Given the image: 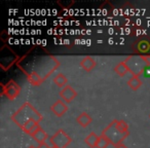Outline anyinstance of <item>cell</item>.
<instances>
[{"label": "cell", "mask_w": 150, "mask_h": 148, "mask_svg": "<svg viewBox=\"0 0 150 148\" xmlns=\"http://www.w3.org/2000/svg\"><path fill=\"white\" fill-rule=\"evenodd\" d=\"M11 119L16 125L23 129L24 125L31 120H35L36 123H39L42 120V116L30 103H24L19 110L13 113Z\"/></svg>", "instance_id": "6da1fadb"}, {"label": "cell", "mask_w": 150, "mask_h": 148, "mask_svg": "<svg viewBox=\"0 0 150 148\" xmlns=\"http://www.w3.org/2000/svg\"><path fill=\"white\" fill-rule=\"evenodd\" d=\"M117 121L118 120H113L111 123H109V125L106 127V129L103 131L102 135L104 137H106L107 139L109 140L112 145L116 146L118 144L122 143V141L125 139V138L129 136V133H123L117 127Z\"/></svg>", "instance_id": "7a4b0ae2"}, {"label": "cell", "mask_w": 150, "mask_h": 148, "mask_svg": "<svg viewBox=\"0 0 150 148\" xmlns=\"http://www.w3.org/2000/svg\"><path fill=\"white\" fill-rule=\"evenodd\" d=\"M125 62L127 63L129 72L133 74V76H140L145 67L148 65L147 58L142 56H131L127 58Z\"/></svg>", "instance_id": "3957f363"}, {"label": "cell", "mask_w": 150, "mask_h": 148, "mask_svg": "<svg viewBox=\"0 0 150 148\" xmlns=\"http://www.w3.org/2000/svg\"><path fill=\"white\" fill-rule=\"evenodd\" d=\"M71 138L62 129L58 130L56 134L50 137V143L54 148H66L71 143Z\"/></svg>", "instance_id": "277c9868"}, {"label": "cell", "mask_w": 150, "mask_h": 148, "mask_svg": "<svg viewBox=\"0 0 150 148\" xmlns=\"http://www.w3.org/2000/svg\"><path fill=\"white\" fill-rule=\"evenodd\" d=\"M21 93V88L20 86L15 82L13 80H11L3 86V94L9 99V100H15Z\"/></svg>", "instance_id": "5b68a950"}, {"label": "cell", "mask_w": 150, "mask_h": 148, "mask_svg": "<svg viewBox=\"0 0 150 148\" xmlns=\"http://www.w3.org/2000/svg\"><path fill=\"white\" fill-rule=\"evenodd\" d=\"M60 97L65 101L66 103H70L77 97V92L70 86H66L61 90Z\"/></svg>", "instance_id": "8992f818"}, {"label": "cell", "mask_w": 150, "mask_h": 148, "mask_svg": "<svg viewBox=\"0 0 150 148\" xmlns=\"http://www.w3.org/2000/svg\"><path fill=\"white\" fill-rule=\"evenodd\" d=\"M50 110L52 111V113H54L56 116L61 117L67 112V110H68V107H67L66 103L63 102L62 100H58L57 102H54V104L52 105V107H50Z\"/></svg>", "instance_id": "52a82bcc"}, {"label": "cell", "mask_w": 150, "mask_h": 148, "mask_svg": "<svg viewBox=\"0 0 150 148\" xmlns=\"http://www.w3.org/2000/svg\"><path fill=\"white\" fill-rule=\"evenodd\" d=\"M92 120L93 119H92V117H91V115H88L86 112L80 113V114L77 116V118H76L77 123L82 127H86L91 123H92Z\"/></svg>", "instance_id": "ba28073f"}, {"label": "cell", "mask_w": 150, "mask_h": 148, "mask_svg": "<svg viewBox=\"0 0 150 148\" xmlns=\"http://www.w3.org/2000/svg\"><path fill=\"white\" fill-rule=\"evenodd\" d=\"M80 66L82 69H84L86 71H92L93 69L96 67V62L93 58L91 57H86L84 59H82V61L80 62Z\"/></svg>", "instance_id": "9c48e42d"}, {"label": "cell", "mask_w": 150, "mask_h": 148, "mask_svg": "<svg viewBox=\"0 0 150 148\" xmlns=\"http://www.w3.org/2000/svg\"><path fill=\"white\" fill-rule=\"evenodd\" d=\"M27 78H28V81H29L32 86H37L42 84V78L40 77V75L36 71H32L29 74H27Z\"/></svg>", "instance_id": "30bf717a"}, {"label": "cell", "mask_w": 150, "mask_h": 148, "mask_svg": "<svg viewBox=\"0 0 150 148\" xmlns=\"http://www.w3.org/2000/svg\"><path fill=\"white\" fill-rule=\"evenodd\" d=\"M99 139H100V137L97 136L96 133H91L90 135L84 139V142H86V145L90 146L91 148H96L97 144H98V142H99Z\"/></svg>", "instance_id": "8fae6325"}, {"label": "cell", "mask_w": 150, "mask_h": 148, "mask_svg": "<svg viewBox=\"0 0 150 148\" xmlns=\"http://www.w3.org/2000/svg\"><path fill=\"white\" fill-rule=\"evenodd\" d=\"M114 71L116 72V74H118L119 76L123 77V76H125L129 70V67H127V63H125V61H123V62L118 63V64H117L116 66H115Z\"/></svg>", "instance_id": "7c38bea8"}, {"label": "cell", "mask_w": 150, "mask_h": 148, "mask_svg": "<svg viewBox=\"0 0 150 148\" xmlns=\"http://www.w3.org/2000/svg\"><path fill=\"white\" fill-rule=\"evenodd\" d=\"M32 137H33V139L35 140L36 142H38L39 144H42V143H45L46 139H47V134L44 132L43 129L40 127Z\"/></svg>", "instance_id": "4fadbf2b"}, {"label": "cell", "mask_w": 150, "mask_h": 148, "mask_svg": "<svg viewBox=\"0 0 150 148\" xmlns=\"http://www.w3.org/2000/svg\"><path fill=\"white\" fill-rule=\"evenodd\" d=\"M127 84L133 91H137L142 86V81L139 76H132L129 79V81H127Z\"/></svg>", "instance_id": "5bb4252c"}, {"label": "cell", "mask_w": 150, "mask_h": 148, "mask_svg": "<svg viewBox=\"0 0 150 148\" xmlns=\"http://www.w3.org/2000/svg\"><path fill=\"white\" fill-rule=\"evenodd\" d=\"M67 81H68V79H67L66 76H65L64 74H62V73L56 75V77L54 78V82L59 88H64V86H66Z\"/></svg>", "instance_id": "9a60e30c"}, {"label": "cell", "mask_w": 150, "mask_h": 148, "mask_svg": "<svg viewBox=\"0 0 150 148\" xmlns=\"http://www.w3.org/2000/svg\"><path fill=\"white\" fill-rule=\"evenodd\" d=\"M136 45L138 46L137 50H139L140 52H146L150 50V43L146 40H142V41H139Z\"/></svg>", "instance_id": "2e32d148"}, {"label": "cell", "mask_w": 150, "mask_h": 148, "mask_svg": "<svg viewBox=\"0 0 150 148\" xmlns=\"http://www.w3.org/2000/svg\"><path fill=\"white\" fill-rule=\"evenodd\" d=\"M110 142H109V140L107 139L106 137H104L103 135L100 136V139H99V142L98 144H97V147L96 148H107L109 145H110Z\"/></svg>", "instance_id": "e0dca14e"}, {"label": "cell", "mask_w": 150, "mask_h": 148, "mask_svg": "<svg viewBox=\"0 0 150 148\" xmlns=\"http://www.w3.org/2000/svg\"><path fill=\"white\" fill-rule=\"evenodd\" d=\"M117 127L123 133H129V125L125 120H118L117 121Z\"/></svg>", "instance_id": "ac0fdd59"}, {"label": "cell", "mask_w": 150, "mask_h": 148, "mask_svg": "<svg viewBox=\"0 0 150 148\" xmlns=\"http://www.w3.org/2000/svg\"><path fill=\"white\" fill-rule=\"evenodd\" d=\"M141 75H143L145 78H150V64H148L147 66L145 67V69L143 70Z\"/></svg>", "instance_id": "d6986e66"}, {"label": "cell", "mask_w": 150, "mask_h": 148, "mask_svg": "<svg viewBox=\"0 0 150 148\" xmlns=\"http://www.w3.org/2000/svg\"><path fill=\"white\" fill-rule=\"evenodd\" d=\"M36 148H54V147H52V146L47 145L46 143H42V144H39V145H38Z\"/></svg>", "instance_id": "ffe728a7"}, {"label": "cell", "mask_w": 150, "mask_h": 148, "mask_svg": "<svg viewBox=\"0 0 150 148\" xmlns=\"http://www.w3.org/2000/svg\"><path fill=\"white\" fill-rule=\"evenodd\" d=\"M115 148H127V147L123 143H120V144H118V145L115 146Z\"/></svg>", "instance_id": "44dd1931"}, {"label": "cell", "mask_w": 150, "mask_h": 148, "mask_svg": "<svg viewBox=\"0 0 150 148\" xmlns=\"http://www.w3.org/2000/svg\"></svg>", "instance_id": "7402d4cb"}]
</instances>
